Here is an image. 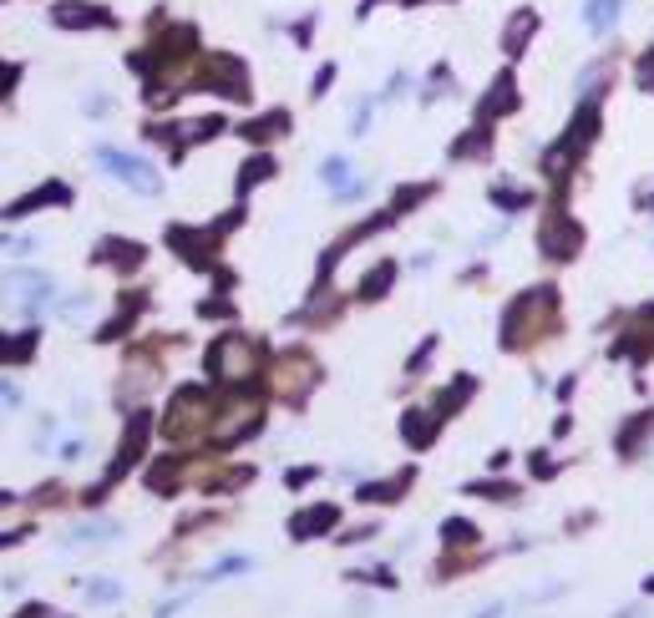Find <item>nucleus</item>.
Instances as JSON below:
<instances>
[{
  "label": "nucleus",
  "instance_id": "obj_1",
  "mask_svg": "<svg viewBox=\"0 0 654 618\" xmlns=\"http://www.w3.org/2000/svg\"><path fill=\"white\" fill-rule=\"evenodd\" d=\"M102 157H107V167L117 173V178H127L132 188H157V178H153V173H137L143 163H132V157H122V153H102Z\"/></svg>",
  "mask_w": 654,
  "mask_h": 618
},
{
  "label": "nucleus",
  "instance_id": "obj_2",
  "mask_svg": "<svg viewBox=\"0 0 654 618\" xmlns=\"http://www.w3.org/2000/svg\"><path fill=\"white\" fill-rule=\"evenodd\" d=\"M589 21H594V25H609V21H614V0H594Z\"/></svg>",
  "mask_w": 654,
  "mask_h": 618
}]
</instances>
